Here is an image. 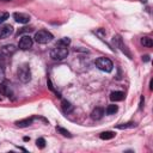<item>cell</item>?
<instances>
[{
    "label": "cell",
    "instance_id": "cell-6",
    "mask_svg": "<svg viewBox=\"0 0 153 153\" xmlns=\"http://www.w3.org/2000/svg\"><path fill=\"white\" fill-rule=\"evenodd\" d=\"M0 51H1V55H4V56H12L17 51V48L13 44H6V45L1 47Z\"/></svg>",
    "mask_w": 153,
    "mask_h": 153
},
{
    "label": "cell",
    "instance_id": "cell-1",
    "mask_svg": "<svg viewBox=\"0 0 153 153\" xmlns=\"http://www.w3.org/2000/svg\"><path fill=\"white\" fill-rule=\"evenodd\" d=\"M68 55V48L66 45H61V44H56L51 50H50V57L57 61H61L63 59H66Z\"/></svg>",
    "mask_w": 153,
    "mask_h": 153
},
{
    "label": "cell",
    "instance_id": "cell-7",
    "mask_svg": "<svg viewBox=\"0 0 153 153\" xmlns=\"http://www.w3.org/2000/svg\"><path fill=\"white\" fill-rule=\"evenodd\" d=\"M13 33V27L11 25H0V39L6 38Z\"/></svg>",
    "mask_w": 153,
    "mask_h": 153
},
{
    "label": "cell",
    "instance_id": "cell-5",
    "mask_svg": "<svg viewBox=\"0 0 153 153\" xmlns=\"http://www.w3.org/2000/svg\"><path fill=\"white\" fill-rule=\"evenodd\" d=\"M32 38L30 36H23L20 39H19V43H18V48L22 49V50H27L32 47Z\"/></svg>",
    "mask_w": 153,
    "mask_h": 153
},
{
    "label": "cell",
    "instance_id": "cell-4",
    "mask_svg": "<svg viewBox=\"0 0 153 153\" xmlns=\"http://www.w3.org/2000/svg\"><path fill=\"white\" fill-rule=\"evenodd\" d=\"M96 66L98 67V69H100L103 72H106V73L111 72L112 68H114V63L108 57H98L96 60Z\"/></svg>",
    "mask_w": 153,
    "mask_h": 153
},
{
    "label": "cell",
    "instance_id": "cell-12",
    "mask_svg": "<svg viewBox=\"0 0 153 153\" xmlns=\"http://www.w3.org/2000/svg\"><path fill=\"white\" fill-rule=\"evenodd\" d=\"M103 115H104V109L103 108H96V109H93V111L91 112V117L93 118V120H100L102 117H103Z\"/></svg>",
    "mask_w": 153,
    "mask_h": 153
},
{
    "label": "cell",
    "instance_id": "cell-15",
    "mask_svg": "<svg viewBox=\"0 0 153 153\" xmlns=\"http://www.w3.org/2000/svg\"><path fill=\"white\" fill-rule=\"evenodd\" d=\"M115 136H116V133H115V131H111V130L103 131V133L99 135V137H100L102 140H110V139H114Z\"/></svg>",
    "mask_w": 153,
    "mask_h": 153
},
{
    "label": "cell",
    "instance_id": "cell-25",
    "mask_svg": "<svg viewBox=\"0 0 153 153\" xmlns=\"http://www.w3.org/2000/svg\"><path fill=\"white\" fill-rule=\"evenodd\" d=\"M29 140H30V139H29L27 136H25V137H24V141H29Z\"/></svg>",
    "mask_w": 153,
    "mask_h": 153
},
{
    "label": "cell",
    "instance_id": "cell-24",
    "mask_svg": "<svg viewBox=\"0 0 153 153\" xmlns=\"http://www.w3.org/2000/svg\"><path fill=\"white\" fill-rule=\"evenodd\" d=\"M143 57H145V59H143L145 61H148V60H149V59H148V55H146V56H143Z\"/></svg>",
    "mask_w": 153,
    "mask_h": 153
},
{
    "label": "cell",
    "instance_id": "cell-22",
    "mask_svg": "<svg viewBox=\"0 0 153 153\" xmlns=\"http://www.w3.org/2000/svg\"><path fill=\"white\" fill-rule=\"evenodd\" d=\"M8 17H10V14H8L7 12L1 11V12H0V24H2L6 19H8Z\"/></svg>",
    "mask_w": 153,
    "mask_h": 153
},
{
    "label": "cell",
    "instance_id": "cell-11",
    "mask_svg": "<svg viewBox=\"0 0 153 153\" xmlns=\"http://www.w3.org/2000/svg\"><path fill=\"white\" fill-rule=\"evenodd\" d=\"M123 98H124V93L122 91H114L110 94V99L112 102H121L123 100Z\"/></svg>",
    "mask_w": 153,
    "mask_h": 153
},
{
    "label": "cell",
    "instance_id": "cell-2",
    "mask_svg": "<svg viewBox=\"0 0 153 153\" xmlns=\"http://www.w3.org/2000/svg\"><path fill=\"white\" fill-rule=\"evenodd\" d=\"M17 76L18 79L22 81V82H29L31 80V71H30V67L27 63H24L22 65L18 71H17Z\"/></svg>",
    "mask_w": 153,
    "mask_h": 153
},
{
    "label": "cell",
    "instance_id": "cell-19",
    "mask_svg": "<svg viewBox=\"0 0 153 153\" xmlns=\"http://www.w3.org/2000/svg\"><path fill=\"white\" fill-rule=\"evenodd\" d=\"M135 126H136L135 123H133V122H129V123L118 124V126H117V128H118V129H127V128H133V127H135Z\"/></svg>",
    "mask_w": 153,
    "mask_h": 153
},
{
    "label": "cell",
    "instance_id": "cell-18",
    "mask_svg": "<svg viewBox=\"0 0 153 153\" xmlns=\"http://www.w3.org/2000/svg\"><path fill=\"white\" fill-rule=\"evenodd\" d=\"M56 130H57L61 135H63V136H67V137H71V136H72V135H71V133H69L67 129L62 128V127H56Z\"/></svg>",
    "mask_w": 153,
    "mask_h": 153
},
{
    "label": "cell",
    "instance_id": "cell-3",
    "mask_svg": "<svg viewBox=\"0 0 153 153\" xmlns=\"http://www.w3.org/2000/svg\"><path fill=\"white\" fill-rule=\"evenodd\" d=\"M35 42L39 43V44H45V43H49L50 41H53L54 36L51 35V32L47 31V30H39L35 33Z\"/></svg>",
    "mask_w": 153,
    "mask_h": 153
},
{
    "label": "cell",
    "instance_id": "cell-17",
    "mask_svg": "<svg viewBox=\"0 0 153 153\" xmlns=\"http://www.w3.org/2000/svg\"><path fill=\"white\" fill-rule=\"evenodd\" d=\"M141 44H142L143 47L151 48V47L153 45V41H152V38H149V37H142V38H141Z\"/></svg>",
    "mask_w": 153,
    "mask_h": 153
},
{
    "label": "cell",
    "instance_id": "cell-14",
    "mask_svg": "<svg viewBox=\"0 0 153 153\" xmlns=\"http://www.w3.org/2000/svg\"><path fill=\"white\" fill-rule=\"evenodd\" d=\"M33 118H35V117H30V118H24V120L17 121V122H16V124H17L18 127H20V128H23V127H27V126H30V124L32 123Z\"/></svg>",
    "mask_w": 153,
    "mask_h": 153
},
{
    "label": "cell",
    "instance_id": "cell-8",
    "mask_svg": "<svg viewBox=\"0 0 153 153\" xmlns=\"http://www.w3.org/2000/svg\"><path fill=\"white\" fill-rule=\"evenodd\" d=\"M13 18L17 23H20V24H26V23L30 22V16H27L25 13L16 12V13H13Z\"/></svg>",
    "mask_w": 153,
    "mask_h": 153
},
{
    "label": "cell",
    "instance_id": "cell-13",
    "mask_svg": "<svg viewBox=\"0 0 153 153\" xmlns=\"http://www.w3.org/2000/svg\"><path fill=\"white\" fill-rule=\"evenodd\" d=\"M61 106H62V111H63L65 114H69V112H72V111L74 110V106H73L68 100H66V99L62 100Z\"/></svg>",
    "mask_w": 153,
    "mask_h": 153
},
{
    "label": "cell",
    "instance_id": "cell-26",
    "mask_svg": "<svg viewBox=\"0 0 153 153\" xmlns=\"http://www.w3.org/2000/svg\"><path fill=\"white\" fill-rule=\"evenodd\" d=\"M4 1H8V0H4Z\"/></svg>",
    "mask_w": 153,
    "mask_h": 153
},
{
    "label": "cell",
    "instance_id": "cell-16",
    "mask_svg": "<svg viewBox=\"0 0 153 153\" xmlns=\"http://www.w3.org/2000/svg\"><path fill=\"white\" fill-rule=\"evenodd\" d=\"M117 110H118V106H117V105H115V104H110V105L106 106V109H105V114H106V115H114L115 112H117Z\"/></svg>",
    "mask_w": 153,
    "mask_h": 153
},
{
    "label": "cell",
    "instance_id": "cell-10",
    "mask_svg": "<svg viewBox=\"0 0 153 153\" xmlns=\"http://www.w3.org/2000/svg\"><path fill=\"white\" fill-rule=\"evenodd\" d=\"M10 93V82L8 81H4L0 84V99L2 98V96H8Z\"/></svg>",
    "mask_w": 153,
    "mask_h": 153
},
{
    "label": "cell",
    "instance_id": "cell-23",
    "mask_svg": "<svg viewBox=\"0 0 153 153\" xmlns=\"http://www.w3.org/2000/svg\"><path fill=\"white\" fill-rule=\"evenodd\" d=\"M2 65H4V57L2 55H0V67H2Z\"/></svg>",
    "mask_w": 153,
    "mask_h": 153
},
{
    "label": "cell",
    "instance_id": "cell-21",
    "mask_svg": "<svg viewBox=\"0 0 153 153\" xmlns=\"http://www.w3.org/2000/svg\"><path fill=\"white\" fill-rule=\"evenodd\" d=\"M57 44H61V45H69L71 44V39L68 38V37H63V38H61L59 42H57Z\"/></svg>",
    "mask_w": 153,
    "mask_h": 153
},
{
    "label": "cell",
    "instance_id": "cell-20",
    "mask_svg": "<svg viewBox=\"0 0 153 153\" xmlns=\"http://www.w3.org/2000/svg\"><path fill=\"white\" fill-rule=\"evenodd\" d=\"M36 146H37L38 148H44V147H45V140H44L43 137H38V139L36 140Z\"/></svg>",
    "mask_w": 153,
    "mask_h": 153
},
{
    "label": "cell",
    "instance_id": "cell-9",
    "mask_svg": "<svg viewBox=\"0 0 153 153\" xmlns=\"http://www.w3.org/2000/svg\"><path fill=\"white\" fill-rule=\"evenodd\" d=\"M112 42H114V44H115L116 47L121 48V50H122L123 53H127V55L130 57V54L127 51V49H126V45L123 44V41H122V38H121V36H120V35H116V36H114V38H112Z\"/></svg>",
    "mask_w": 153,
    "mask_h": 153
}]
</instances>
